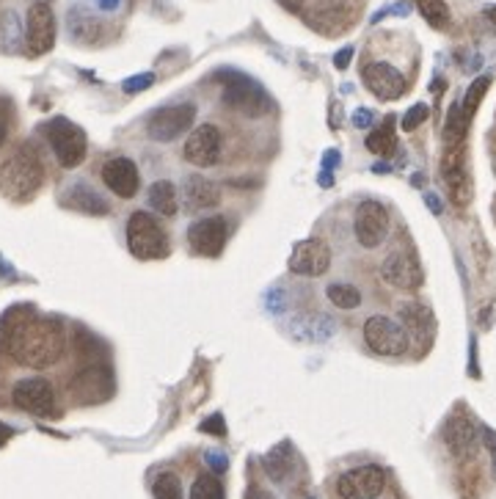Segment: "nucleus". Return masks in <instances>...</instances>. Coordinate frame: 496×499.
I'll list each match as a JSON object with an SVG mask.
<instances>
[{
	"mask_svg": "<svg viewBox=\"0 0 496 499\" xmlns=\"http://www.w3.org/2000/svg\"><path fill=\"white\" fill-rule=\"evenodd\" d=\"M66 351L64 323L58 318H36L31 307H12L0 321V353L17 364L47 370Z\"/></svg>",
	"mask_w": 496,
	"mask_h": 499,
	"instance_id": "obj_1",
	"label": "nucleus"
},
{
	"mask_svg": "<svg viewBox=\"0 0 496 499\" xmlns=\"http://www.w3.org/2000/svg\"><path fill=\"white\" fill-rule=\"evenodd\" d=\"M45 182V166L34 144H20L0 166V193L12 202H28Z\"/></svg>",
	"mask_w": 496,
	"mask_h": 499,
	"instance_id": "obj_2",
	"label": "nucleus"
},
{
	"mask_svg": "<svg viewBox=\"0 0 496 499\" xmlns=\"http://www.w3.org/2000/svg\"><path fill=\"white\" fill-rule=\"evenodd\" d=\"M218 80L224 83V106H229L251 119H259L273 108L268 91L254 77H248L238 69H224V72H218Z\"/></svg>",
	"mask_w": 496,
	"mask_h": 499,
	"instance_id": "obj_3",
	"label": "nucleus"
},
{
	"mask_svg": "<svg viewBox=\"0 0 496 499\" xmlns=\"http://www.w3.org/2000/svg\"><path fill=\"white\" fill-rule=\"evenodd\" d=\"M127 249L136 260H166L168 257L166 229L160 227V221L152 213L138 210V213L130 216V221H127Z\"/></svg>",
	"mask_w": 496,
	"mask_h": 499,
	"instance_id": "obj_4",
	"label": "nucleus"
},
{
	"mask_svg": "<svg viewBox=\"0 0 496 499\" xmlns=\"http://www.w3.org/2000/svg\"><path fill=\"white\" fill-rule=\"evenodd\" d=\"M42 133L50 141L53 155L58 158V163L64 168H77L86 160V149H88L86 133L75 122H69L64 117H56V119L42 125Z\"/></svg>",
	"mask_w": 496,
	"mask_h": 499,
	"instance_id": "obj_5",
	"label": "nucleus"
},
{
	"mask_svg": "<svg viewBox=\"0 0 496 499\" xmlns=\"http://www.w3.org/2000/svg\"><path fill=\"white\" fill-rule=\"evenodd\" d=\"M364 340L378 356H403L409 351V334L400 323L386 315H372L364 323Z\"/></svg>",
	"mask_w": 496,
	"mask_h": 499,
	"instance_id": "obj_6",
	"label": "nucleus"
},
{
	"mask_svg": "<svg viewBox=\"0 0 496 499\" xmlns=\"http://www.w3.org/2000/svg\"><path fill=\"white\" fill-rule=\"evenodd\" d=\"M383 488H386V472L378 463L348 469L337 480V494L342 499H378Z\"/></svg>",
	"mask_w": 496,
	"mask_h": 499,
	"instance_id": "obj_7",
	"label": "nucleus"
},
{
	"mask_svg": "<svg viewBox=\"0 0 496 499\" xmlns=\"http://www.w3.org/2000/svg\"><path fill=\"white\" fill-rule=\"evenodd\" d=\"M441 177L447 182V193L452 199V205L466 208L471 202V177H469V168H466V144L444 147Z\"/></svg>",
	"mask_w": 496,
	"mask_h": 499,
	"instance_id": "obj_8",
	"label": "nucleus"
},
{
	"mask_svg": "<svg viewBox=\"0 0 496 499\" xmlns=\"http://www.w3.org/2000/svg\"><path fill=\"white\" fill-rule=\"evenodd\" d=\"M380 276L394 290H420L425 281V270L420 265V257L411 249H397L386 257L380 265Z\"/></svg>",
	"mask_w": 496,
	"mask_h": 499,
	"instance_id": "obj_9",
	"label": "nucleus"
},
{
	"mask_svg": "<svg viewBox=\"0 0 496 499\" xmlns=\"http://www.w3.org/2000/svg\"><path fill=\"white\" fill-rule=\"evenodd\" d=\"M193 119H196V106L193 103L166 106V108L152 114V119L147 125V133H149L152 141L168 144V141H177L185 130H190Z\"/></svg>",
	"mask_w": 496,
	"mask_h": 499,
	"instance_id": "obj_10",
	"label": "nucleus"
},
{
	"mask_svg": "<svg viewBox=\"0 0 496 499\" xmlns=\"http://www.w3.org/2000/svg\"><path fill=\"white\" fill-rule=\"evenodd\" d=\"M12 401L20 412L34 417H53L56 414V392L45 378H23L15 383Z\"/></svg>",
	"mask_w": 496,
	"mask_h": 499,
	"instance_id": "obj_11",
	"label": "nucleus"
},
{
	"mask_svg": "<svg viewBox=\"0 0 496 499\" xmlns=\"http://www.w3.org/2000/svg\"><path fill=\"white\" fill-rule=\"evenodd\" d=\"M353 235L364 249H378L389 235V210L375 199L361 202L353 219Z\"/></svg>",
	"mask_w": 496,
	"mask_h": 499,
	"instance_id": "obj_12",
	"label": "nucleus"
},
{
	"mask_svg": "<svg viewBox=\"0 0 496 499\" xmlns=\"http://www.w3.org/2000/svg\"><path fill=\"white\" fill-rule=\"evenodd\" d=\"M56 45V15L50 4L36 0L28 9V23H25V47L31 56H45Z\"/></svg>",
	"mask_w": 496,
	"mask_h": 499,
	"instance_id": "obj_13",
	"label": "nucleus"
},
{
	"mask_svg": "<svg viewBox=\"0 0 496 499\" xmlns=\"http://www.w3.org/2000/svg\"><path fill=\"white\" fill-rule=\"evenodd\" d=\"M287 265H289V270L295 276L318 279V276H323L331 268V249L320 238H307L301 243H295Z\"/></svg>",
	"mask_w": 496,
	"mask_h": 499,
	"instance_id": "obj_14",
	"label": "nucleus"
},
{
	"mask_svg": "<svg viewBox=\"0 0 496 499\" xmlns=\"http://www.w3.org/2000/svg\"><path fill=\"white\" fill-rule=\"evenodd\" d=\"M69 392L77 403H103L114 392V378L106 367H86L72 378Z\"/></svg>",
	"mask_w": 496,
	"mask_h": 499,
	"instance_id": "obj_15",
	"label": "nucleus"
},
{
	"mask_svg": "<svg viewBox=\"0 0 496 499\" xmlns=\"http://www.w3.org/2000/svg\"><path fill=\"white\" fill-rule=\"evenodd\" d=\"M221 158V130L216 125H198L187 141H185V160L198 166V168H210Z\"/></svg>",
	"mask_w": 496,
	"mask_h": 499,
	"instance_id": "obj_16",
	"label": "nucleus"
},
{
	"mask_svg": "<svg viewBox=\"0 0 496 499\" xmlns=\"http://www.w3.org/2000/svg\"><path fill=\"white\" fill-rule=\"evenodd\" d=\"M361 80L364 86L378 97V99H397V97H403L406 91V77L403 72L386 64V61H372L364 66L361 72Z\"/></svg>",
	"mask_w": 496,
	"mask_h": 499,
	"instance_id": "obj_17",
	"label": "nucleus"
},
{
	"mask_svg": "<svg viewBox=\"0 0 496 499\" xmlns=\"http://www.w3.org/2000/svg\"><path fill=\"white\" fill-rule=\"evenodd\" d=\"M187 243H190V249L196 254H202V257H218L224 251V243H227V219L210 216V219L196 221L187 229Z\"/></svg>",
	"mask_w": 496,
	"mask_h": 499,
	"instance_id": "obj_18",
	"label": "nucleus"
},
{
	"mask_svg": "<svg viewBox=\"0 0 496 499\" xmlns=\"http://www.w3.org/2000/svg\"><path fill=\"white\" fill-rule=\"evenodd\" d=\"M103 182L119 199H133L141 188V171L130 158H111L103 166Z\"/></svg>",
	"mask_w": 496,
	"mask_h": 499,
	"instance_id": "obj_19",
	"label": "nucleus"
},
{
	"mask_svg": "<svg viewBox=\"0 0 496 499\" xmlns=\"http://www.w3.org/2000/svg\"><path fill=\"white\" fill-rule=\"evenodd\" d=\"M289 334L298 342H329L337 334V323L334 318L323 315V312H304V315H295L289 321Z\"/></svg>",
	"mask_w": 496,
	"mask_h": 499,
	"instance_id": "obj_20",
	"label": "nucleus"
},
{
	"mask_svg": "<svg viewBox=\"0 0 496 499\" xmlns=\"http://www.w3.org/2000/svg\"><path fill=\"white\" fill-rule=\"evenodd\" d=\"M182 199H185V210H190V213L208 210V208H218L221 188H218V182L208 179L205 174H190L185 179Z\"/></svg>",
	"mask_w": 496,
	"mask_h": 499,
	"instance_id": "obj_21",
	"label": "nucleus"
},
{
	"mask_svg": "<svg viewBox=\"0 0 496 499\" xmlns=\"http://www.w3.org/2000/svg\"><path fill=\"white\" fill-rule=\"evenodd\" d=\"M307 23L320 34H339L350 23V9L342 0H315V6L307 12Z\"/></svg>",
	"mask_w": 496,
	"mask_h": 499,
	"instance_id": "obj_22",
	"label": "nucleus"
},
{
	"mask_svg": "<svg viewBox=\"0 0 496 499\" xmlns=\"http://www.w3.org/2000/svg\"><path fill=\"white\" fill-rule=\"evenodd\" d=\"M61 205L69 208V210L86 213V216H108V213H111V208H108L106 199L99 196L88 182H83V179L72 182V185L64 190Z\"/></svg>",
	"mask_w": 496,
	"mask_h": 499,
	"instance_id": "obj_23",
	"label": "nucleus"
},
{
	"mask_svg": "<svg viewBox=\"0 0 496 499\" xmlns=\"http://www.w3.org/2000/svg\"><path fill=\"white\" fill-rule=\"evenodd\" d=\"M444 444L455 458H471L477 450V428L466 414H455L444 425Z\"/></svg>",
	"mask_w": 496,
	"mask_h": 499,
	"instance_id": "obj_24",
	"label": "nucleus"
},
{
	"mask_svg": "<svg viewBox=\"0 0 496 499\" xmlns=\"http://www.w3.org/2000/svg\"><path fill=\"white\" fill-rule=\"evenodd\" d=\"M400 321L403 329L409 334V340H420V342H430V337L436 334V318L425 304H403L400 307Z\"/></svg>",
	"mask_w": 496,
	"mask_h": 499,
	"instance_id": "obj_25",
	"label": "nucleus"
},
{
	"mask_svg": "<svg viewBox=\"0 0 496 499\" xmlns=\"http://www.w3.org/2000/svg\"><path fill=\"white\" fill-rule=\"evenodd\" d=\"M262 466H265V474L270 480L281 483L289 474V469H292V447H289V442H281L273 450H268L262 455Z\"/></svg>",
	"mask_w": 496,
	"mask_h": 499,
	"instance_id": "obj_26",
	"label": "nucleus"
},
{
	"mask_svg": "<svg viewBox=\"0 0 496 499\" xmlns=\"http://www.w3.org/2000/svg\"><path fill=\"white\" fill-rule=\"evenodd\" d=\"M149 208H155L160 216H177V210H179V196H177L174 182L157 179L149 188Z\"/></svg>",
	"mask_w": 496,
	"mask_h": 499,
	"instance_id": "obj_27",
	"label": "nucleus"
},
{
	"mask_svg": "<svg viewBox=\"0 0 496 499\" xmlns=\"http://www.w3.org/2000/svg\"><path fill=\"white\" fill-rule=\"evenodd\" d=\"M69 34H72V39L91 45V42L99 39V34H103V25H99V20H94L88 12L72 9L69 12Z\"/></svg>",
	"mask_w": 496,
	"mask_h": 499,
	"instance_id": "obj_28",
	"label": "nucleus"
},
{
	"mask_svg": "<svg viewBox=\"0 0 496 499\" xmlns=\"http://www.w3.org/2000/svg\"><path fill=\"white\" fill-rule=\"evenodd\" d=\"M367 149L372 155H380V158H389L394 149H397V136H394V117H386V122L369 133L367 138Z\"/></svg>",
	"mask_w": 496,
	"mask_h": 499,
	"instance_id": "obj_29",
	"label": "nucleus"
},
{
	"mask_svg": "<svg viewBox=\"0 0 496 499\" xmlns=\"http://www.w3.org/2000/svg\"><path fill=\"white\" fill-rule=\"evenodd\" d=\"M466 130H469V119L463 117L461 103H455L447 114V125H444V147H458L466 144Z\"/></svg>",
	"mask_w": 496,
	"mask_h": 499,
	"instance_id": "obj_30",
	"label": "nucleus"
},
{
	"mask_svg": "<svg viewBox=\"0 0 496 499\" xmlns=\"http://www.w3.org/2000/svg\"><path fill=\"white\" fill-rule=\"evenodd\" d=\"M326 295H329V301H331L337 310H356V307L361 304V292H359V287L345 284V281L329 284Z\"/></svg>",
	"mask_w": 496,
	"mask_h": 499,
	"instance_id": "obj_31",
	"label": "nucleus"
},
{
	"mask_svg": "<svg viewBox=\"0 0 496 499\" xmlns=\"http://www.w3.org/2000/svg\"><path fill=\"white\" fill-rule=\"evenodd\" d=\"M488 86H491V75H482V77H477V80L466 88L461 108H463V117H466L469 122H471V117L477 114V108H480V103H482V97H485Z\"/></svg>",
	"mask_w": 496,
	"mask_h": 499,
	"instance_id": "obj_32",
	"label": "nucleus"
},
{
	"mask_svg": "<svg viewBox=\"0 0 496 499\" xmlns=\"http://www.w3.org/2000/svg\"><path fill=\"white\" fill-rule=\"evenodd\" d=\"M420 15L425 17L428 25L433 28H447L450 25V9L444 0H417Z\"/></svg>",
	"mask_w": 496,
	"mask_h": 499,
	"instance_id": "obj_33",
	"label": "nucleus"
},
{
	"mask_svg": "<svg viewBox=\"0 0 496 499\" xmlns=\"http://www.w3.org/2000/svg\"><path fill=\"white\" fill-rule=\"evenodd\" d=\"M190 499H224V485L216 474H198L193 488H190Z\"/></svg>",
	"mask_w": 496,
	"mask_h": 499,
	"instance_id": "obj_34",
	"label": "nucleus"
},
{
	"mask_svg": "<svg viewBox=\"0 0 496 499\" xmlns=\"http://www.w3.org/2000/svg\"><path fill=\"white\" fill-rule=\"evenodd\" d=\"M23 39V28H20V20L15 12H6L0 17V47L4 50H15Z\"/></svg>",
	"mask_w": 496,
	"mask_h": 499,
	"instance_id": "obj_35",
	"label": "nucleus"
},
{
	"mask_svg": "<svg viewBox=\"0 0 496 499\" xmlns=\"http://www.w3.org/2000/svg\"><path fill=\"white\" fill-rule=\"evenodd\" d=\"M155 499H182V483L174 472H160L152 485Z\"/></svg>",
	"mask_w": 496,
	"mask_h": 499,
	"instance_id": "obj_36",
	"label": "nucleus"
},
{
	"mask_svg": "<svg viewBox=\"0 0 496 499\" xmlns=\"http://www.w3.org/2000/svg\"><path fill=\"white\" fill-rule=\"evenodd\" d=\"M428 117H430V108H428L425 103H417V106H411V108L406 111V117L400 119V127H403L406 133H414Z\"/></svg>",
	"mask_w": 496,
	"mask_h": 499,
	"instance_id": "obj_37",
	"label": "nucleus"
},
{
	"mask_svg": "<svg viewBox=\"0 0 496 499\" xmlns=\"http://www.w3.org/2000/svg\"><path fill=\"white\" fill-rule=\"evenodd\" d=\"M12 117H15V108L6 97H0V147L6 144L9 138V130H12Z\"/></svg>",
	"mask_w": 496,
	"mask_h": 499,
	"instance_id": "obj_38",
	"label": "nucleus"
},
{
	"mask_svg": "<svg viewBox=\"0 0 496 499\" xmlns=\"http://www.w3.org/2000/svg\"><path fill=\"white\" fill-rule=\"evenodd\" d=\"M152 83H155V75H152V72H141V75L127 77V80L122 83V88H125L127 94H138V91H147Z\"/></svg>",
	"mask_w": 496,
	"mask_h": 499,
	"instance_id": "obj_39",
	"label": "nucleus"
},
{
	"mask_svg": "<svg viewBox=\"0 0 496 499\" xmlns=\"http://www.w3.org/2000/svg\"><path fill=\"white\" fill-rule=\"evenodd\" d=\"M198 431H202V433H213V436H227V423H224L221 414H213V417H208L202 423V428H198Z\"/></svg>",
	"mask_w": 496,
	"mask_h": 499,
	"instance_id": "obj_40",
	"label": "nucleus"
},
{
	"mask_svg": "<svg viewBox=\"0 0 496 499\" xmlns=\"http://www.w3.org/2000/svg\"><path fill=\"white\" fill-rule=\"evenodd\" d=\"M205 461H208V466L213 469V474H221V472H227V466H229V458L221 455V453H216V450H208V453H205Z\"/></svg>",
	"mask_w": 496,
	"mask_h": 499,
	"instance_id": "obj_41",
	"label": "nucleus"
},
{
	"mask_svg": "<svg viewBox=\"0 0 496 499\" xmlns=\"http://www.w3.org/2000/svg\"><path fill=\"white\" fill-rule=\"evenodd\" d=\"M372 122H375V114L369 108H356L353 111V127L367 130V127H372Z\"/></svg>",
	"mask_w": 496,
	"mask_h": 499,
	"instance_id": "obj_42",
	"label": "nucleus"
},
{
	"mask_svg": "<svg viewBox=\"0 0 496 499\" xmlns=\"http://www.w3.org/2000/svg\"><path fill=\"white\" fill-rule=\"evenodd\" d=\"M268 310H270L273 315H281V312H284V292H281V290H270V292H268Z\"/></svg>",
	"mask_w": 496,
	"mask_h": 499,
	"instance_id": "obj_43",
	"label": "nucleus"
},
{
	"mask_svg": "<svg viewBox=\"0 0 496 499\" xmlns=\"http://www.w3.org/2000/svg\"><path fill=\"white\" fill-rule=\"evenodd\" d=\"M339 160H342V155H339L337 149H326V152H323V171L331 174V171L339 166Z\"/></svg>",
	"mask_w": 496,
	"mask_h": 499,
	"instance_id": "obj_44",
	"label": "nucleus"
},
{
	"mask_svg": "<svg viewBox=\"0 0 496 499\" xmlns=\"http://www.w3.org/2000/svg\"><path fill=\"white\" fill-rule=\"evenodd\" d=\"M409 12H411V6H409V4H394V6H389V9H386V12H378V15H375V17H372V23H378V20H383V17H386V15H403V17H406V15H409Z\"/></svg>",
	"mask_w": 496,
	"mask_h": 499,
	"instance_id": "obj_45",
	"label": "nucleus"
},
{
	"mask_svg": "<svg viewBox=\"0 0 496 499\" xmlns=\"http://www.w3.org/2000/svg\"><path fill=\"white\" fill-rule=\"evenodd\" d=\"M350 58H353V47H342V50L334 56V66H337V69H348V66H350Z\"/></svg>",
	"mask_w": 496,
	"mask_h": 499,
	"instance_id": "obj_46",
	"label": "nucleus"
},
{
	"mask_svg": "<svg viewBox=\"0 0 496 499\" xmlns=\"http://www.w3.org/2000/svg\"><path fill=\"white\" fill-rule=\"evenodd\" d=\"M425 202H428V208H430V213H436V216H441V199L436 196V193H425Z\"/></svg>",
	"mask_w": 496,
	"mask_h": 499,
	"instance_id": "obj_47",
	"label": "nucleus"
},
{
	"mask_svg": "<svg viewBox=\"0 0 496 499\" xmlns=\"http://www.w3.org/2000/svg\"><path fill=\"white\" fill-rule=\"evenodd\" d=\"M278 4L287 9V12H301L304 9V4H307V0H278Z\"/></svg>",
	"mask_w": 496,
	"mask_h": 499,
	"instance_id": "obj_48",
	"label": "nucleus"
},
{
	"mask_svg": "<svg viewBox=\"0 0 496 499\" xmlns=\"http://www.w3.org/2000/svg\"><path fill=\"white\" fill-rule=\"evenodd\" d=\"M94 4H96L99 9H103V12H116L122 0H94Z\"/></svg>",
	"mask_w": 496,
	"mask_h": 499,
	"instance_id": "obj_49",
	"label": "nucleus"
},
{
	"mask_svg": "<svg viewBox=\"0 0 496 499\" xmlns=\"http://www.w3.org/2000/svg\"><path fill=\"white\" fill-rule=\"evenodd\" d=\"M12 436H15V431H12L9 425H4V423H0V447H4V444H6V442L12 439Z\"/></svg>",
	"mask_w": 496,
	"mask_h": 499,
	"instance_id": "obj_50",
	"label": "nucleus"
},
{
	"mask_svg": "<svg viewBox=\"0 0 496 499\" xmlns=\"http://www.w3.org/2000/svg\"><path fill=\"white\" fill-rule=\"evenodd\" d=\"M246 499H270L262 488H257V485H251L248 488V494H246Z\"/></svg>",
	"mask_w": 496,
	"mask_h": 499,
	"instance_id": "obj_51",
	"label": "nucleus"
},
{
	"mask_svg": "<svg viewBox=\"0 0 496 499\" xmlns=\"http://www.w3.org/2000/svg\"><path fill=\"white\" fill-rule=\"evenodd\" d=\"M485 17H488V20H491V25L496 28V6H488V9H485Z\"/></svg>",
	"mask_w": 496,
	"mask_h": 499,
	"instance_id": "obj_52",
	"label": "nucleus"
},
{
	"mask_svg": "<svg viewBox=\"0 0 496 499\" xmlns=\"http://www.w3.org/2000/svg\"><path fill=\"white\" fill-rule=\"evenodd\" d=\"M331 182H334V179H331V174H329V171H323V174H320V185H323V188H331Z\"/></svg>",
	"mask_w": 496,
	"mask_h": 499,
	"instance_id": "obj_53",
	"label": "nucleus"
},
{
	"mask_svg": "<svg viewBox=\"0 0 496 499\" xmlns=\"http://www.w3.org/2000/svg\"><path fill=\"white\" fill-rule=\"evenodd\" d=\"M488 315H491V312H482V315H480V326H482V329H488V326L493 323V318H488Z\"/></svg>",
	"mask_w": 496,
	"mask_h": 499,
	"instance_id": "obj_54",
	"label": "nucleus"
},
{
	"mask_svg": "<svg viewBox=\"0 0 496 499\" xmlns=\"http://www.w3.org/2000/svg\"><path fill=\"white\" fill-rule=\"evenodd\" d=\"M493 219H496V199H493Z\"/></svg>",
	"mask_w": 496,
	"mask_h": 499,
	"instance_id": "obj_55",
	"label": "nucleus"
}]
</instances>
